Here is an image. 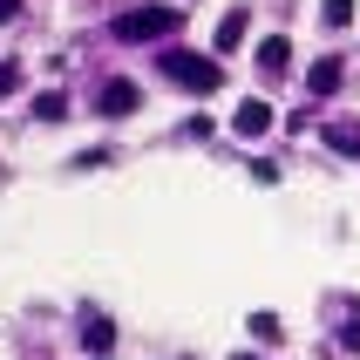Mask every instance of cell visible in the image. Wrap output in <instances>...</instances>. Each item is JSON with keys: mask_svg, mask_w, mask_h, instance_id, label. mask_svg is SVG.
I'll return each instance as SVG.
<instances>
[{"mask_svg": "<svg viewBox=\"0 0 360 360\" xmlns=\"http://www.w3.org/2000/svg\"><path fill=\"white\" fill-rule=\"evenodd\" d=\"M184 27V14L177 7H129V14H116L109 20V34L116 41H129V48H136V41H170Z\"/></svg>", "mask_w": 360, "mask_h": 360, "instance_id": "obj_1", "label": "cell"}, {"mask_svg": "<svg viewBox=\"0 0 360 360\" xmlns=\"http://www.w3.org/2000/svg\"><path fill=\"white\" fill-rule=\"evenodd\" d=\"M163 75L184 82V89H198V96H211V89L224 82V68L211 55H184V48H177V55H163Z\"/></svg>", "mask_w": 360, "mask_h": 360, "instance_id": "obj_2", "label": "cell"}, {"mask_svg": "<svg viewBox=\"0 0 360 360\" xmlns=\"http://www.w3.org/2000/svg\"><path fill=\"white\" fill-rule=\"evenodd\" d=\"M136 102H143V89H136V82H129V75H116V82H102L96 109H102V116H109V122H116V116H129Z\"/></svg>", "mask_w": 360, "mask_h": 360, "instance_id": "obj_3", "label": "cell"}, {"mask_svg": "<svg viewBox=\"0 0 360 360\" xmlns=\"http://www.w3.org/2000/svg\"><path fill=\"white\" fill-rule=\"evenodd\" d=\"M231 129H238L245 143H252V136H265V129H272V102H259V96H252L238 116H231Z\"/></svg>", "mask_w": 360, "mask_h": 360, "instance_id": "obj_4", "label": "cell"}, {"mask_svg": "<svg viewBox=\"0 0 360 360\" xmlns=\"http://www.w3.org/2000/svg\"><path fill=\"white\" fill-rule=\"evenodd\" d=\"M245 27H252V7H231V14L218 20V34H211V48H218V55H231V48L245 41Z\"/></svg>", "mask_w": 360, "mask_h": 360, "instance_id": "obj_5", "label": "cell"}, {"mask_svg": "<svg viewBox=\"0 0 360 360\" xmlns=\"http://www.w3.org/2000/svg\"><path fill=\"white\" fill-rule=\"evenodd\" d=\"M259 68H265V75H285V68H292V41H285V34H265L259 41Z\"/></svg>", "mask_w": 360, "mask_h": 360, "instance_id": "obj_6", "label": "cell"}, {"mask_svg": "<svg viewBox=\"0 0 360 360\" xmlns=\"http://www.w3.org/2000/svg\"><path fill=\"white\" fill-rule=\"evenodd\" d=\"M340 55H326V61H313V68H306V89H313V96H333V89H340Z\"/></svg>", "mask_w": 360, "mask_h": 360, "instance_id": "obj_7", "label": "cell"}, {"mask_svg": "<svg viewBox=\"0 0 360 360\" xmlns=\"http://www.w3.org/2000/svg\"><path fill=\"white\" fill-rule=\"evenodd\" d=\"M82 347H89V354H109V347H116V326H109V320H89V326H82Z\"/></svg>", "mask_w": 360, "mask_h": 360, "instance_id": "obj_8", "label": "cell"}, {"mask_svg": "<svg viewBox=\"0 0 360 360\" xmlns=\"http://www.w3.org/2000/svg\"><path fill=\"white\" fill-rule=\"evenodd\" d=\"M252 340H259V347H279V340H285L279 313H252Z\"/></svg>", "mask_w": 360, "mask_h": 360, "instance_id": "obj_9", "label": "cell"}, {"mask_svg": "<svg viewBox=\"0 0 360 360\" xmlns=\"http://www.w3.org/2000/svg\"><path fill=\"white\" fill-rule=\"evenodd\" d=\"M326 143H333L340 157H360V122H333V129H326Z\"/></svg>", "mask_w": 360, "mask_h": 360, "instance_id": "obj_10", "label": "cell"}, {"mask_svg": "<svg viewBox=\"0 0 360 360\" xmlns=\"http://www.w3.org/2000/svg\"><path fill=\"white\" fill-rule=\"evenodd\" d=\"M34 116H41V122H61V116H68V96H61V89H48V96H34Z\"/></svg>", "mask_w": 360, "mask_h": 360, "instance_id": "obj_11", "label": "cell"}, {"mask_svg": "<svg viewBox=\"0 0 360 360\" xmlns=\"http://www.w3.org/2000/svg\"><path fill=\"white\" fill-rule=\"evenodd\" d=\"M320 20H326V27H347V20H354V0H326Z\"/></svg>", "mask_w": 360, "mask_h": 360, "instance_id": "obj_12", "label": "cell"}, {"mask_svg": "<svg viewBox=\"0 0 360 360\" xmlns=\"http://www.w3.org/2000/svg\"><path fill=\"white\" fill-rule=\"evenodd\" d=\"M340 347H347V354H360V313H354V320L340 326Z\"/></svg>", "mask_w": 360, "mask_h": 360, "instance_id": "obj_13", "label": "cell"}, {"mask_svg": "<svg viewBox=\"0 0 360 360\" xmlns=\"http://www.w3.org/2000/svg\"><path fill=\"white\" fill-rule=\"evenodd\" d=\"M14 89H20V68H14V61H0V96H14Z\"/></svg>", "mask_w": 360, "mask_h": 360, "instance_id": "obj_14", "label": "cell"}, {"mask_svg": "<svg viewBox=\"0 0 360 360\" xmlns=\"http://www.w3.org/2000/svg\"><path fill=\"white\" fill-rule=\"evenodd\" d=\"M20 14V7H14V0H0V27H7V20H14Z\"/></svg>", "mask_w": 360, "mask_h": 360, "instance_id": "obj_15", "label": "cell"}, {"mask_svg": "<svg viewBox=\"0 0 360 360\" xmlns=\"http://www.w3.org/2000/svg\"><path fill=\"white\" fill-rule=\"evenodd\" d=\"M238 360H259V354H238Z\"/></svg>", "mask_w": 360, "mask_h": 360, "instance_id": "obj_16", "label": "cell"}]
</instances>
